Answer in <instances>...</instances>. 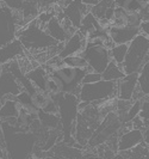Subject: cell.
I'll list each match as a JSON object with an SVG mask.
<instances>
[{
  "mask_svg": "<svg viewBox=\"0 0 149 159\" xmlns=\"http://www.w3.org/2000/svg\"><path fill=\"white\" fill-rule=\"evenodd\" d=\"M117 138V152L123 153V152L133 150L134 147L143 143V132L140 129L131 128L122 132Z\"/></svg>",
  "mask_w": 149,
  "mask_h": 159,
  "instance_id": "30bf717a",
  "label": "cell"
},
{
  "mask_svg": "<svg viewBox=\"0 0 149 159\" xmlns=\"http://www.w3.org/2000/svg\"><path fill=\"white\" fill-rule=\"evenodd\" d=\"M138 4H141L142 6H144V5H148V0H136Z\"/></svg>",
  "mask_w": 149,
  "mask_h": 159,
  "instance_id": "f6af8a7d",
  "label": "cell"
},
{
  "mask_svg": "<svg viewBox=\"0 0 149 159\" xmlns=\"http://www.w3.org/2000/svg\"><path fill=\"white\" fill-rule=\"evenodd\" d=\"M37 2H38L39 11H44V10H49L53 5L59 2V0H37Z\"/></svg>",
  "mask_w": 149,
  "mask_h": 159,
  "instance_id": "74e56055",
  "label": "cell"
},
{
  "mask_svg": "<svg viewBox=\"0 0 149 159\" xmlns=\"http://www.w3.org/2000/svg\"><path fill=\"white\" fill-rule=\"evenodd\" d=\"M130 126L133 129H140V130H143L144 129V123H143V121L140 119V116H136L135 119H133L130 121Z\"/></svg>",
  "mask_w": 149,
  "mask_h": 159,
  "instance_id": "f35d334b",
  "label": "cell"
},
{
  "mask_svg": "<svg viewBox=\"0 0 149 159\" xmlns=\"http://www.w3.org/2000/svg\"><path fill=\"white\" fill-rule=\"evenodd\" d=\"M57 150V156L61 159H82L84 158V151L81 148L75 147L74 145H67L63 143L60 146H54Z\"/></svg>",
  "mask_w": 149,
  "mask_h": 159,
  "instance_id": "ffe728a7",
  "label": "cell"
},
{
  "mask_svg": "<svg viewBox=\"0 0 149 159\" xmlns=\"http://www.w3.org/2000/svg\"><path fill=\"white\" fill-rule=\"evenodd\" d=\"M56 16V13H55V11H53L51 8H49V10H44V11H39V13H38V16H37V22L39 23V25L41 26H46V24L53 18V17H55Z\"/></svg>",
  "mask_w": 149,
  "mask_h": 159,
  "instance_id": "d6a6232c",
  "label": "cell"
},
{
  "mask_svg": "<svg viewBox=\"0 0 149 159\" xmlns=\"http://www.w3.org/2000/svg\"><path fill=\"white\" fill-rule=\"evenodd\" d=\"M50 72H53L62 81L64 93L78 96L80 88L82 85V78L85 77L87 71L80 70V68H73V67H68L63 65L61 67L55 68Z\"/></svg>",
  "mask_w": 149,
  "mask_h": 159,
  "instance_id": "52a82bcc",
  "label": "cell"
},
{
  "mask_svg": "<svg viewBox=\"0 0 149 159\" xmlns=\"http://www.w3.org/2000/svg\"><path fill=\"white\" fill-rule=\"evenodd\" d=\"M79 102L98 104L106 99L117 98V83L99 80L93 84H82L78 93Z\"/></svg>",
  "mask_w": 149,
  "mask_h": 159,
  "instance_id": "277c9868",
  "label": "cell"
},
{
  "mask_svg": "<svg viewBox=\"0 0 149 159\" xmlns=\"http://www.w3.org/2000/svg\"><path fill=\"white\" fill-rule=\"evenodd\" d=\"M142 19L140 15H138V12H130V13H128V25L129 26H136V28H138V25L141 24Z\"/></svg>",
  "mask_w": 149,
  "mask_h": 159,
  "instance_id": "8d00e7d4",
  "label": "cell"
},
{
  "mask_svg": "<svg viewBox=\"0 0 149 159\" xmlns=\"http://www.w3.org/2000/svg\"><path fill=\"white\" fill-rule=\"evenodd\" d=\"M22 91L20 84L17 81L11 72L2 70L0 74V101L13 98Z\"/></svg>",
  "mask_w": 149,
  "mask_h": 159,
  "instance_id": "9c48e42d",
  "label": "cell"
},
{
  "mask_svg": "<svg viewBox=\"0 0 149 159\" xmlns=\"http://www.w3.org/2000/svg\"><path fill=\"white\" fill-rule=\"evenodd\" d=\"M1 125H2V120L0 119V138H2V132H1Z\"/></svg>",
  "mask_w": 149,
  "mask_h": 159,
  "instance_id": "7dc6e473",
  "label": "cell"
},
{
  "mask_svg": "<svg viewBox=\"0 0 149 159\" xmlns=\"http://www.w3.org/2000/svg\"><path fill=\"white\" fill-rule=\"evenodd\" d=\"M90 6H86L82 4L81 0H72L71 2L62 7V16L64 18H67L71 24L78 30L79 26H80V23H81V19L82 17L86 15L87 12H90Z\"/></svg>",
  "mask_w": 149,
  "mask_h": 159,
  "instance_id": "ba28073f",
  "label": "cell"
},
{
  "mask_svg": "<svg viewBox=\"0 0 149 159\" xmlns=\"http://www.w3.org/2000/svg\"><path fill=\"white\" fill-rule=\"evenodd\" d=\"M138 15L142 20H149V5H146L138 11Z\"/></svg>",
  "mask_w": 149,
  "mask_h": 159,
  "instance_id": "60d3db41",
  "label": "cell"
},
{
  "mask_svg": "<svg viewBox=\"0 0 149 159\" xmlns=\"http://www.w3.org/2000/svg\"><path fill=\"white\" fill-rule=\"evenodd\" d=\"M102 75V80H106V81H116L121 80L125 74L123 70L121 68V66L115 64L113 61H110V64L106 66V68L100 73Z\"/></svg>",
  "mask_w": 149,
  "mask_h": 159,
  "instance_id": "603a6c76",
  "label": "cell"
},
{
  "mask_svg": "<svg viewBox=\"0 0 149 159\" xmlns=\"http://www.w3.org/2000/svg\"><path fill=\"white\" fill-rule=\"evenodd\" d=\"M124 159H148V145L146 143H140L133 150L121 153Z\"/></svg>",
  "mask_w": 149,
  "mask_h": 159,
  "instance_id": "484cf974",
  "label": "cell"
},
{
  "mask_svg": "<svg viewBox=\"0 0 149 159\" xmlns=\"http://www.w3.org/2000/svg\"><path fill=\"white\" fill-rule=\"evenodd\" d=\"M102 80L100 73H95V72H86L85 77L82 78V84H93Z\"/></svg>",
  "mask_w": 149,
  "mask_h": 159,
  "instance_id": "e575fe53",
  "label": "cell"
},
{
  "mask_svg": "<svg viewBox=\"0 0 149 159\" xmlns=\"http://www.w3.org/2000/svg\"><path fill=\"white\" fill-rule=\"evenodd\" d=\"M46 159H54L53 157H49V158H46Z\"/></svg>",
  "mask_w": 149,
  "mask_h": 159,
  "instance_id": "c3c4849f",
  "label": "cell"
},
{
  "mask_svg": "<svg viewBox=\"0 0 149 159\" xmlns=\"http://www.w3.org/2000/svg\"><path fill=\"white\" fill-rule=\"evenodd\" d=\"M141 101L142 99H137V101H133V103L130 105V108L128 109L124 119L122 121V123H128L130 122L133 119H135L136 116H138V112L141 109Z\"/></svg>",
  "mask_w": 149,
  "mask_h": 159,
  "instance_id": "4dcf8cb0",
  "label": "cell"
},
{
  "mask_svg": "<svg viewBox=\"0 0 149 159\" xmlns=\"http://www.w3.org/2000/svg\"><path fill=\"white\" fill-rule=\"evenodd\" d=\"M16 39L22 43L25 50L31 52L49 50L59 43L48 35L44 28L39 25L37 19H33L30 23L24 25L23 28H20L17 31Z\"/></svg>",
  "mask_w": 149,
  "mask_h": 159,
  "instance_id": "7a4b0ae2",
  "label": "cell"
},
{
  "mask_svg": "<svg viewBox=\"0 0 149 159\" xmlns=\"http://www.w3.org/2000/svg\"><path fill=\"white\" fill-rule=\"evenodd\" d=\"M100 26H99V20L95 18V17L91 13V12H87L85 16L82 17L81 19V23L79 26L78 31L86 37L87 35H90L91 32L98 30Z\"/></svg>",
  "mask_w": 149,
  "mask_h": 159,
  "instance_id": "7402d4cb",
  "label": "cell"
},
{
  "mask_svg": "<svg viewBox=\"0 0 149 159\" xmlns=\"http://www.w3.org/2000/svg\"><path fill=\"white\" fill-rule=\"evenodd\" d=\"M5 150H4V147L0 145V159H5Z\"/></svg>",
  "mask_w": 149,
  "mask_h": 159,
  "instance_id": "ee69618b",
  "label": "cell"
},
{
  "mask_svg": "<svg viewBox=\"0 0 149 159\" xmlns=\"http://www.w3.org/2000/svg\"><path fill=\"white\" fill-rule=\"evenodd\" d=\"M80 55L87 61V72L102 73L111 61L110 49L100 44H86Z\"/></svg>",
  "mask_w": 149,
  "mask_h": 159,
  "instance_id": "8992f818",
  "label": "cell"
},
{
  "mask_svg": "<svg viewBox=\"0 0 149 159\" xmlns=\"http://www.w3.org/2000/svg\"><path fill=\"white\" fill-rule=\"evenodd\" d=\"M138 73L125 74L121 80L117 81V98L124 101H131L135 90L137 88Z\"/></svg>",
  "mask_w": 149,
  "mask_h": 159,
  "instance_id": "4fadbf2b",
  "label": "cell"
},
{
  "mask_svg": "<svg viewBox=\"0 0 149 159\" xmlns=\"http://www.w3.org/2000/svg\"><path fill=\"white\" fill-rule=\"evenodd\" d=\"M62 64L64 65V66H68V67L80 68V70H85V71H86L87 67H88V65H87V61L85 60V57H84V56H81L80 54L63 57Z\"/></svg>",
  "mask_w": 149,
  "mask_h": 159,
  "instance_id": "4316f807",
  "label": "cell"
},
{
  "mask_svg": "<svg viewBox=\"0 0 149 159\" xmlns=\"http://www.w3.org/2000/svg\"><path fill=\"white\" fill-rule=\"evenodd\" d=\"M23 28L19 11H12L6 6H0V47L16 39L17 31Z\"/></svg>",
  "mask_w": 149,
  "mask_h": 159,
  "instance_id": "5b68a950",
  "label": "cell"
},
{
  "mask_svg": "<svg viewBox=\"0 0 149 159\" xmlns=\"http://www.w3.org/2000/svg\"><path fill=\"white\" fill-rule=\"evenodd\" d=\"M138 116H140V119L143 121L144 127L149 128V101H148V96L142 98L141 109H140V112H138Z\"/></svg>",
  "mask_w": 149,
  "mask_h": 159,
  "instance_id": "1f68e13d",
  "label": "cell"
},
{
  "mask_svg": "<svg viewBox=\"0 0 149 159\" xmlns=\"http://www.w3.org/2000/svg\"><path fill=\"white\" fill-rule=\"evenodd\" d=\"M126 50H128V44H115L110 49L111 61H113L118 66H121L124 61V57L126 55Z\"/></svg>",
  "mask_w": 149,
  "mask_h": 159,
  "instance_id": "83f0119b",
  "label": "cell"
},
{
  "mask_svg": "<svg viewBox=\"0 0 149 159\" xmlns=\"http://www.w3.org/2000/svg\"><path fill=\"white\" fill-rule=\"evenodd\" d=\"M82 159H103L102 157H99L98 154H93V153H85L84 152V158Z\"/></svg>",
  "mask_w": 149,
  "mask_h": 159,
  "instance_id": "b9f144b4",
  "label": "cell"
},
{
  "mask_svg": "<svg viewBox=\"0 0 149 159\" xmlns=\"http://www.w3.org/2000/svg\"><path fill=\"white\" fill-rule=\"evenodd\" d=\"M115 0H100L98 4L91 6L90 12L98 20H107L110 23L111 17L113 15L115 10Z\"/></svg>",
  "mask_w": 149,
  "mask_h": 159,
  "instance_id": "9a60e30c",
  "label": "cell"
},
{
  "mask_svg": "<svg viewBox=\"0 0 149 159\" xmlns=\"http://www.w3.org/2000/svg\"><path fill=\"white\" fill-rule=\"evenodd\" d=\"M111 159H124V158H123V156L121 153H118V154H115Z\"/></svg>",
  "mask_w": 149,
  "mask_h": 159,
  "instance_id": "bcb514c9",
  "label": "cell"
},
{
  "mask_svg": "<svg viewBox=\"0 0 149 159\" xmlns=\"http://www.w3.org/2000/svg\"><path fill=\"white\" fill-rule=\"evenodd\" d=\"M24 52L25 49L22 43L15 39L13 41L8 42L7 44L0 47V65H5L10 61L17 60L18 57L24 55Z\"/></svg>",
  "mask_w": 149,
  "mask_h": 159,
  "instance_id": "5bb4252c",
  "label": "cell"
},
{
  "mask_svg": "<svg viewBox=\"0 0 149 159\" xmlns=\"http://www.w3.org/2000/svg\"><path fill=\"white\" fill-rule=\"evenodd\" d=\"M20 110H22V107L15 99V97L5 99L1 102V107H0V119L4 121L11 117H17Z\"/></svg>",
  "mask_w": 149,
  "mask_h": 159,
  "instance_id": "ac0fdd59",
  "label": "cell"
},
{
  "mask_svg": "<svg viewBox=\"0 0 149 159\" xmlns=\"http://www.w3.org/2000/svg\"><path fill=\"white\" fill-rule=\"evenodd\" d=\"M48 71L44 70L43 66H38L30 70L29 72L25 73V77L30 80L32 85L38 90H43L44 89V83H46V78H47Z\"/></svg>",
  "mask_w": 149,
  "mask_h": 159,
  "instance_id": "d6986e66",
  "label": "cell"
},
{
  "mask_svg": "<svg viewBox=\"0 0 149 159\" xmlns=\"http://www.w3.org/2000/svg\"><path fill=\"white\" fill-rule=\"evenodd\" d=\"M43 91H46L47 93H49V95L53 96V97L60 95V93H63L62 81L59 79L53 72H48Z\"/></svg>",
  "mask_w": 149,
  "mask_h": 159,
  "instance_id": "44dd1931",
  "label": "cell"
},
{
  "mask_svg": "<svg viewBox=\"0 0 149 159\" xmlns=\"http://www.w3.org/2000/svg\"><path fill=\"white\" fill-rule=\"evenodd\" d=\"M44 30L47 32L48 35L54 39L56 42H60V43H63L66 42L67 39L69 37V35L66 32L64 28L62 26V24L60 22V19L57 17H53L44 26Z\"/></svg>",
  "mask_w": 149,
  "mask_h": 159,
  "instance_id": "2e32d148",
  "label": "cell"
},
{
  "mask_svg": "<svg viewBox=\"0 0 149 159\" xmlns=\"http://www.w3.org/2000/svg\"><path fill=\"white\" fill-rule=\"evenodd\" d=\"M4 6L12 10V11H20L24 0H1Z\"/></svg>",
  "mask_w": 149,
  "mask_h": 159,
  "instance_id": "d590c367",
  "label": "cell"
},
{
  "mask_svg": "<svg viewBox=\"0 0 149 159\" xmlns=\"http://www.w3.org/2000/svg\"><path fill=\"white\" fill-rule=\"evenodd\" d=\"M15 99H16L18 103L20 104V107H25V105H28V104L31 103V99H30V95L22 89V91L18 93L17 96H15Z\"/></svg>",
  "mask_w": 149,
  "mask_h": 159,
  "instance_id": "836d02e7",
  "label": "cell"
},
{
  "mask_svg": "<svg viewBox=\"0 0 149 159\" xmlns=\"http://www.w3.org/2000/svg\"><path fill=\"white\" fill-rule=\"evenodd\" d=\"M115 6L124 10L125 12H138L143 6L141 4H138L136 0H115ZM146 6V5H144Z\"/></svg>",
  "mask_w": 149,
  "mask_h": 159,
  "instance_id": "f1b7e54d",
  "label": "cell"
},
{
  "mask_svg": "<svg viewBox=\"0 0 149 159\" xmlns=\"http://www.w3.org/2000/svg\"><path fill=\"white\" fill-rule=\"evenodd\" d=\"M0 107H1V101H0Z\"/></svg>",
  "mask_w": 149,
  "mask_h": 159,
  "instance_id": "681fc988",
  "label": "cell"
},
{
  "mask_svg": "<svg viewBox=\"0 0 149 159\" xmlns=\"http://www.w3.org/2000/svg\"><path fill=\"white\" fill-rule=\"evenodd\" d=\"M140 34L144 36H149V20H142L141 24L138 25Z\"/></svg>",
  "mask_w": 149,
  "mask_h": 159,
  "instance_id": "ab89813d",
  "label": "cell"
},
{
  "mask_svg": "<svg viewBox=\"0 0 149 159\" xmlns=\"http://www.w3.org/2000/svg\"><path fill=\"white\" fill-rule=\"evenodd\" d=\"M39 13V7L37 0H24L22 8L19 11V15L22 18V24L26 25L31 20L36 19Z\"/></svg>",
  "mask_w": 149,
  "mask_h": 159,
  "instance_id": "e0dca14e",
  "label": "cell"
},
{
  "mask_svg": "<svg viewBox=\"0 0 149 159\" xmlns=\"http://www.w3.org/2000/svg\"><path fill=\"white\" fill-rule=\"evenodd\" d=\"M137 88L141 91V93L144 97H147L149 93V62L142 67V70L138 72L137 77Z\"/></svg>",
  "mask_w": 149,
  "mask_h": 159,
  "instance_id": "d4e9b609",
  "label": "cell"
},
{
  "mask_svg": "<svg viewBox=\"0 0 149 159\" xmlns=\"http://www.w3.org/2000/svg\"><path fill=\"white\" fill-rule=\"evenodd\" d=\"M82 1V4L84 5H86V6H93V5H95V4H98L100 0H81Z\"/></svg>",
  "mask_w": 149,
  "mask_h": 159,
  "instance_id": "7bdbcfd3",
  "label": "cell"
},
{
  "mask_svg": "<svg viewBox=\"0 0 149 159\" xmlns=\"http://www.w3.org/2000/svg\"><path fill=\"white\" fill-rule=\"evenodd\" d=\"M149 39L144 35H137L129 44L126 55L121 68L124 74L138 73L144 65L149 62Z\"/></svg>",
  "mask_w": 149,
  "mask_h": 159,
  "instance_id": "3957f363",
  "label": "cell"
},
{
  "mask_svg": "<svg viewBox=\"0 0 149 159\" xmlns=\"http://www.w3.org/2000/svg\"><path fill=\"white\" fill-rule=\"evenodd\" d=\"M57 103V115L61 125V134L62 143L73 146L74 140V130H75V121L79 114V98L78 96L71 93H60L54 97Z\"/></svg>",
  "mask_w": 149,
  "mask_h": 159,
  "instance_id": "6da1fadb",
  "label": "cell"
},
{
  "mask_svg": "<svg viewBox=\"0 0 149 159\" xmlns=\"http://www.w3.org/2000/svg\"><path fill=\"white\" fill-rule=\"evenodd\" d=\"M137 35H140V29L136 26L111 25L109 28V36L115 44H129Z\"/></svg>",
  "mask_w": 149,
  "mask_h": 159,
  "instance_id": "8fae6325",
  "label": "cell"
},
{
  "mask_svg": "<svg viewBox=\"0 0 149 159\" xmlns=\"http://www.w3.org/2000/svg\"><path fill=\"white\" fill-rule=\"evenodd\" d=\"M0 6H1V5H0Z\"/></svg>",
  "mask_w": 149,
  "mask_h": 159,
  "instance_id": "f907efd6",
  "label": "cell"
},
{
  "mask_svg": "<svg viewBox=\"0 0 149 159\" xmlns=\"http://www.w3.org/2000/svg\"><path fill=\"white\" fill-rule=\"evenodd\" d=\"M86 47V37L82 36L80 32L77 30L72 36H69L66 42H63V46L57 55L61 59L67 57L71 55H77L81 54V52Z\"/></svg>",
  "mask_w": 149,
  "mask_h": 159,
  "instance_id": "7c38bea8",
  "label": "cell"
},
{
  "mask_svg": "<svg viewBox=\"0 0 149 159\" xmlns=\"http://www.w3.org/2000/svg\"><path fill=\"white\" fill-rule=\"evenodd\" d=\"M42 128H47L49 130H56L57 128L61 129L60 119L57 114H46V112L39 111L38 119Z\"/></svg>",
  "mask_w": 149,
  "mask_h": 159,
  "instance_id": "cb8c5ba5",
  "label": "cell"
},
{
  "mask_svg": "<svg viewBox=\"0 0 149 159\" xmlns=\"http://www.w3.org/2000/svg\"><path fill=\"white\" fill-rule=\"evenodd\" d=\"M122 26V25H128V12L119 7H115L113 15L111 17L110 26Z\"/></svg>",
  "mask_w": 149,
  "mask_h": 159,
  "instance_id": "f546056e",
  "label": "cell"
}]
</instances>
